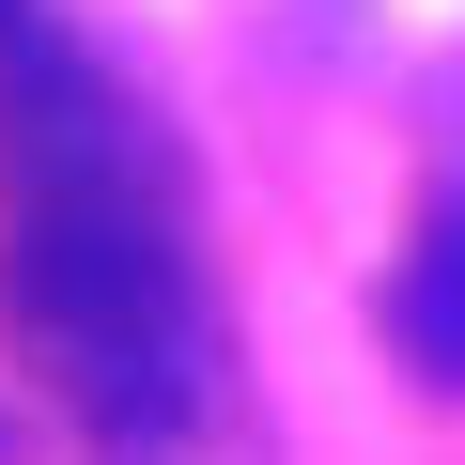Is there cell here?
Instances as JSON below:
<instances>
[{
  "label": "cell",
  "mask_w": 465,
  "mask_h": 465,
  "mask_svg": "<svg viewBox=\"0 0 465 465\" xmlns=\"http://www.w3.org/2000/svg\"><path fill=\"white\" fill-rule=\"evenodd\" d=\"M16 326L109 450H171L202 419V295L171 249V202L109 94L63 47H16Z\"/></svg>",
  "instance_id": "cell-1"
},
{
  "label": "cell",
  "mask_w": 465,
  "mask_h": 465,
  "mask_svg": "<svg viewBox=\"0 0 465 465\" xmlns=\"http://www.w3.org/2000/svg\"><path fill=\"white\" fill-rule=\"evenodd\" d=\"M388 341H403L434 388H465V186L419 217V249H403V280H388Z\"/></svg>",
  "instance_id": "cell-2"
}]
</instances>
